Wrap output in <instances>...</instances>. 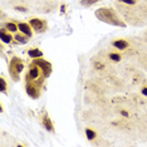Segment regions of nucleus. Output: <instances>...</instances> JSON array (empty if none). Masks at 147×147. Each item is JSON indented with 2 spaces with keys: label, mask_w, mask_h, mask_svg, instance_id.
Segmentation results:
<instances>
[{
  "label": "nucleus",
  "mask_w": 147,
  "mask_h": 147,
  "mask_svg": "<svg viewBox=\"0 0 147 147\" xmlns=\"http://www.w3.org/2000/svg\"><path fill=\"white\" fill-rule=\"evenodd\" d=\"M15 9H16V10H22V11H26V10H25V9H24V8H22V6H16V8H15Z\"/></svg>",
  "instance_id": "a211bd4d"
},
{
  "label": "nucleus",
  "mask_w": 147,
  "mask_h": 147,
  "mask_svg": "<svg viewBox=\"0 0 147 147\" xmlns=\"http://www.w3.org/2000/svg\"><path fill=\"white\" fill-rule=\"evenodd\" d=\"M0 91L3 93L6 92V82H5L4 77H0Z\"/></svg>",
  "instance_id": "4468645a"
},
{
  "label": "nucleus",
  "mask_w": 147,
  "mask_h": 147,
  "mask_svg": "<svg viewBox=\"0 0 147 147\" xmlns=\"http://www.w3.org/2000/svg\"><path fill=\"white\" fill-rule=\"evenodd\" d=\"M122 3H126V4H129V5H135L136 4V0H121Z\"/></svg>",
  "instance_id": "dca6fc26"
},
{
  "label": "nucleus",
  "mask_w": 147,
  "mask_h": 147,
  "mask_svg": "<svg viewBox=\"0 0 147 147\" xmlns=\"http://www.w3.org/2000/svg\"><path fill=\"white\" fill-rule=\"evenodd\" d=\"M142 94L147 96V87H143V88H142Z\"/></svg>",
  "instance_id": "f3484780"
},
{
  "label": "nucleus",
  "mask_w": 147,
  "mask_h": 147,
  "mask_svg": "<svg viewBox=\"0 0 147 147\" xmlns=\"http://www.w3.org/2000/svg\"><path fill=\"white\" fill-rule=\"evenodd\" d=\"M42 123L44 126V128L49 132H54V126H53V122L51 121V117H49L47 113L44 112L43 113V117H42Z\"/></svg>",
  "instance_id": "39448f33"
},
{
  "label": "nucleus",
  "mask_w": 147,
  "mask_h": 147,
  "mask_svg": "<svg viewBox=\"0 0 147 147\" xmlns=\"http://www.w3.org/2000/svg\"><path fill=\"white\" fill-rule=\"evenodd\" d=\"M97 1H99V0H81V5H83V6H91L93 4H96Z\"/></svg>",
  "instance_id": "ddd939ff"
},
{
  "label": "nucleus",
  "mask_w": 147,
  "mask_h": 147,
  "mask_svg": "<svg viewBox=\"0 0 147 147\" xmlns=\"http://www.w3.org/2000/svg\"><path fill=\"white\" fill-rule=\"evenodd\" d=\"M96 18L98 20H101L103 23H107L109 25H115V26H121V28H125L126 24L123 23L121 19L118 18V15L116 14L115 10L109 8H101L98 10H96L94 13Z\"/></svg>",
  "instance_id": "f03ea898"
},
{
  "label": "nucleus",
  "mask_w": 147,
  "mask_h": 147,
  "mask_svg": "<svg viewBox=\"0 0 147 147\" xmlns=\"http://www.w3.org/2000/svg\"><path fill=\"white\" fill-rule=\"evenodd\" d=\"M29 24L33 28V30L36 33H43L47 29V23L39 18H33L29 20Z\"/></svg>",
  "instance_id": "20e7f679"
},
{
  "label": "nucleus",
  "mask_w": 147,
  "mask_h": 147,
  "mask_svg": "<svg viewBox=\"0 0 147 147\" xmlns=\"http://www.w3.org/2000/svg\"><path fill=\"white\" fill-rule=\"evenodd\" d=\"M121 113H122V116H125V117H128V113H127L126 111H122Z\"/></svg>",
  "instance_id": "6ab92c4d"
},
{
  "label": "nucleus",
  "mask_w": 147,
  "mask_h": 147,
  "mask_svg": "<svg viewBox=\"0 0 147 147\" xmlns=\"http://www.w3.org/2000/svg\"><path fill=\"white\" fill-rule=\"evenodd\" d=\"M4 26L6 28V30H8V32H13V33L16 32L19 29L18 28V24H14V23H6Z\"/></svg>",
  "instance_id": "f8f14e48"
},
{
  "label": "nucleus",
  "mask_w": 147,
  "mask_h": 147,
  "mask_svg": "<svg viewBox=\"0 0 147 147\" xmlns=\"http://www.w3.org/2000/svg\"><path fill=\"white\" fill-rule=\"evenodd\" d=\"M1 40L4 43H11L13 40H14V38L9 34V33H6V28L4 26V28H1Z\"/></svg>",
  "instance_id": "6e6552de"
},
{
  "label": "nucleus",
  "mask_w": 147,
  "mask_h": 147,
  "mask_svg": "<svg viewBox=\"0 0 147 147\" xmlns=\"http://www.w3.org/2000/svg\"><path fill=\"white\" fill-rule=\"evenodd\" d=\"M52 74V64L43 58H34L25 77V91L32 98L40 96L43 83Z\"/></svg>",
  "instance_id": "f257e3e1"
},
{
  "label": "nucleus",
  "mask_w": 147,
  "mask_h": 147,
  "mask_svg": "<svg viewBox=\"0 0 147 147\" xmlns=\"http://www.w3.org/2000/svg\"><path fill=\"white\" fill-rule=\"evenodd\" d=\"M18 28H19V30H20L23 34H25V35H28V36H30L32 38L33 28L30 26V24H26V23H18Z\"/></svg>",
  "instance_id": "423d86ee"
},
{
  "label": "nucleus",
  "mask_w": 147,
  "mask_h": 147,
  "mask_svg": "<svg viewBox=\"0 0 147 147\" xmlns=\"http://www.w3.org/2000/svg\"><path fill=\"white\" fill-rule=\"evenodd\" d=\"M28 55L30 57V58H42L43 52L39 48H33L30 51H28Z\"/></svg>",
  "instance_id": "9d476101"
},
{
  "label": "nucleus",
  "mask_w": 147,
  "mask_h": 147,
  "mask_svg": "<svg viewBox=\"0 0 147 147\" xmlns=\"http://www.w3.org/2000/svg\"><path fill=\"white\" fill-rule=\"evenodd\" d=\"M23 68H24V63L20 58H11L10 63H9V73H10L11 78L14 79V81H18L19 79V74H20V72L23 71Z\"/></svg>",
  "instance_id": "7ed1b4c3"
},
{
  "label": "nucleus",
  "mask_w": 147,
  "mask_h": 147,
  "mask_svg": "<svg viewBox=\"0 0 147 147\" xmlns=\"http://www.w3.org/2000/svg\"><path fill=\"white\" fill-rule=\"evenodd\" d=\"M109 58H111L113 62H119L121 61V55L117 54V53H111V54H109Z\"/></svg>",
  "instance_id": "2eb2a0df"
},
{
  "label": "nucleus",
  "mask_w": 147,
  "mask_h": 147,
  "mask_svg": "<svg viewBox=\"0 0 147 147\" xmlns=\"http://www.w3.org/2000/svg\"><path fill=\"white\" fill-rule=\"evenodd\" d=\"M86 136H87V138H88L89 141H93V140L97 137V133L93 131L92 128H86Z\"/></svg>",
  "instance_id": "9b49d317"
},
{
  "label": "nucleus",
  "mask_w": 147,
  "mask_h": 147,
  "mask_svg": "<svg viewBox=\"0 0 147 147\" xmlns=\"http://www.w3.org/2000/svg\"><path fill=\"white\" fill-rule=\"evenodd\" d=\"M29 39H30V36H28L25 34H16L14 36V40L16 43H19V44H25V43L29 42Z\"/></svg>",
  "instance_id": "1a4fd4ad"
},
{
  "label": "nucleus",
  "mask_w": 147,
  "mask_h": 147,
  "mask_svg": "<svg viewBox=\"0 0 147 147\" xmlns=\"http://www.w3.org/2000/svg\"><path fill=\"white\" fill-rule=\"evenodd\" d=\"M113 47L117 49H121V51H123V49H127L128 48V42L126 40H122V39H118V40H115L113 42Z\"/></svg>",
  "instance_id": "0eeeda50"
}]
</instances>
